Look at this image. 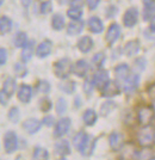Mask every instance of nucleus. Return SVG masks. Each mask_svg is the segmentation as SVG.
I'll list each match as a JSON object with an SVG mask.
<instances>
[{"label": "nucleus", "instance_id": "nucleus-1", "mask_svg": "<svg viewBox=\"0 0 155 160\" xmlns=\"http://www.w3.org/2000/svg\"><path fill=\"white\" fill-rule=\"evenodd\" d=\"M136 140L141 148H152L155 145V128L148 126H142L136 134Z\"/></svg>", "mask_w": 155, "mask_h": 160}, {"label": "nucleus", "instance_id": "nucleus-2", "mask_svg": "<svg viewBox=\"0 0 155 160\" xmlns=\"http://www.w3.org/2000/svg\"><path fill=\"white\" fill-rule=\"evenodd\" d=\"M54 73L60 79H67L72 73V62L67 58L60 59L54 63Z\"/></svg>", "mask_w": 155, "mask_h": 160}, {"label": "nucleus", "instance_id": "nucleus-3", "mask_svg": "<svg viewBox=\"0 0 155 160\" xmlns=\"http://www.w3.org/2000/svg\"><path fill=\"white\" fill-rule=\"evenodd\" d=\"M4 147L6 153L11 154L17 151V148L19 147V141L17 138V134L13 130H8L5 136H4Z\"/></svg>", "mask_w": 155, "mask_h": 160}, {"label": "nucleus", "instance_id": "nucleus-4", "mask_svg": "<svg viewBox=\"0 0 155 160\" xmlns=\"http://www.w3.org/2000/svg\"><path fill=\"white\" fill-rule=\"evenodd\" d=\"M72 126V121L69 117H62L55 123L54 128V136L56 139L63 138L69 132V128Z\"/></svg>", "mask_w": 155, "mask_h": 160}, {"label": "nucleus", "instance_id": "nucleus-5", "mask_svg": "<svg viewBox=\"0 0 155 160\" xmlns=\"http://www.w3.org/2000/svg\"><path fill=\"white\" fill-rule=\"evenodd\" d=\"M154 109L152 107H141L137 110V121L141 126H148L153 121V116H154Z\"/></svg>", "mask_w": 155, "mask_h": 160}, {"label": "nucleus", "instance_id": "nucleus-6", "mask_svg": "<svg viewBox=\"0 0 155 160\" xmlns=\"http://www.w3.org/2000/svg\"><path fill=\"white\" fill-rule=\"evenodd\" d=\"M140 85V74L130 73L127 79L123 81V90L127 94H133Z\"/></svg>", "mask_w": 155, "mask_h": 160}, {"label": "nucleus", "instance_id": "nucleus-7", "mask_svg": "<svg viewBox=\"0 0 155 160\" xmlns=\"http://www.w3.org/2000/svg\"><path fill=\"white\" fill-rule=\"evenodd\" d=\"M101 96L105 98H114L121 93V86L117 80H109L108 84L100 90Z\"/></svg>", "mask_w": 155, "mask_h": 160}, {"label": "nucleus", "instance_id": "nucleus-8", "mask_svg": "<svg viewBox=\"0 0 155 160\" xmlns=\"http://www.w3.org/2000/svg\"><path fill=\"white\" fill-rule=\"evenodd\" d=\"M138 20V10L136 7H130L123 16V24L127 28H134Z\"/></svg>", "mask_w": 155, "mask_h": 160}, {"label": "nucleus", "instance_id": "nucleus-9", "mask_svg": "<svg viewBox=\"0 0 155 160\" xmlns=\"http://www.w3.org/2000/svg\"><path fill=\"white\" fill-rule=\"evenodd\" d=\"M109 145L114 152H119L124 147V136L118 132H114L109 136Z\"/></svg>", "mask_w": 155, "mask_h": 160}, {"label": "nucleus", "instance_id": "nucleus-10", "mask_svg": "<svg viewBox=\"0 0 155 160\" xmlns=\"http://www.w3.org/2000/svg\"><path fill=\"white\" fill-rule=\"evenodd\" d=\"M122 29L117 23H112L108 29V32L105 35V40L108 42L109 46L115 44V42H117V40L121 37Z\"/></svg>", "mask_w": 155, "mask_h": 160}, {"label": "nucleus", "instance_id": "nucleus-11", "mask_svg": "<svg viewBox=\"0 0 155 160\" xmlns=\"http://www.w3.org/2000/svg\"><path fill=\"white\" fill-rule=\"evenodd\" d=\"M92 80H93V82H94V87H97L98 90H101L103 87L108 84L109 80H110L109 72L108 71H105V69L99 68V69L94 73Z\"/></svg>", "mask_w": 155, "mask_h": 160}, {"label": "nucleus", "instance_id": "nucleus-12", "mask_svg": "<svg viewBox=\"0 0 155 160\" xmlns=\"http://www.w3.org/2000/svg\"><path fill=\"white\" fill-rule=\"evenodd\" d=\"M17 97L24 104L30 103V100L32 98V87L30 86V85H27V84H22L19 88H18Z\"/></svg>", "mask_w": 155, "mask_h": 160}, {"label": "nucleus", "instance_id": "nucleus-13", "mask_svg": "<svg viewBox=\"0 0 155 160\" xmlns=\"http://www.w3.org/2000/svg\"><path fill=\"white\" fill-rule=\"evenodd\" d=\"M54 147L55 153L57 154V155H60V157H62V158H65V157H67V155L72 153L70 143H69V141L65 140V139H61V140L57 141Z\"/></svg>", "mask_w": 155, "mask_h": 160}, {"label": "nucleus", "instance_id": "nucleus-14", "mask_svg": "<svg viewBox=\"0 0 155 160\" xmlns=\"http://www.w3.org/2000/svg\"><path fill=\"white\" fill-rule=\"evenodd\" d=\"M88 69H90V65L86 60H78L74 65H72V72L79 78L86 77V74L88 73Z\"/></svg>", "mask_w": 155, "mask_h": 160}, {"label": "nucleus", "instance_id": "nucleus-15", "mask_svg": "<svg viewBox=\"0 0 155 160\" xmlns=\"http://www.w3.org/2000/svg\"><path fill=\"white\" fill-rule=\"evenodd\" d=\"M51 49H53V43L51 41L46 40L43 42H41L40 44L36 48V55L40 58V59H44L50 55L51 53Z\"/></svg>", "mask_w": 155, "mask_h": 160}, {"label": "nucleus", "instance_id": "nucleus-16", "mask_svg": "<svg viewBox=\"0 0 155 160\" xmlns=\"http://www.w3.org/2000/svg\"><path fill=\"white\" fill-rule=\"evenodd\" d=\"M42 122L38 121L37 118H27L23 122V128L27 134H36L37 132H40Z\"/></svg>", "mask_w": 155, "mask_h": 160}, {"label": "nucleus", "instance_id": "nucleus-17", "mask_svg": "<svg viewBox=\"0 0 155 160\" xmlns=\"http://www.w3.org/2000/svg\"><path fill=\"white\" fill-rule=\"evenodd\" d=\"M140 49H141V43H140V41L133 40V41H129L128 43L124 46L123 52H124V54H125L127 56L131 58V56H135L136 54L140 52Z\"/></svg>", "mask_w": 155, "mask_h": 160}, {"label": "nucleus", "instance_id": "nucleus-18", "mask_svg": "<svg viewBox=\"0 0 155 160\" xmlns=\"http://www.w3.org/2000/svg\"><path fill=\"white\" fill-rule=\"evenodd\" d=\"M95 143H97V139L93 138V136H91V135H88V139H87V141H86V143H85L84 147L79 151L81 153V155H82V157H86V158L91 157L92 153L94 152Z\"/></svg>", "mask_w": 155, "mask_h": 160}, {"label": "nucleus", "instance_id": "nucleus-19", "mask_svg": "<svg viewBox=\"0 0 155 160\" xmlns=\"http://www.w3.org/2000/svg\"><path fill=\"white\" fill-rule=\"evenodd\" d=\"M130 72V67L127 63H119L115 67V75L116 79L118 81H124L129 77Z\"/></svg>", "mask_w": 155, "mask_h": 160}, {"label": "nucleus", "instance_id": "nucleus-20", "mask_svg": "<svg viewBox=\"0 0 155 160\" xmlns=\"http://www.w3.org/2000/svg\"><path fill=\"white\" fill-rule=\"evenodd\" d=\"M88 29H90V31L93 33H100L104 31V24H103V22L99 17H90V19H88Z\"/></svg>", "mask_w": 155, "mask_h": 160}, {"label": "nucleus", "instance_id": "nucleus-21", "mask_svg": "<svg viewBox=\"0 0 155 160\" xmlns=\"http://www.w3.org/2000/svg\"><path fill=\"white\" fill-rule=\"evenodd\" d=\"M76 46H78V49L80 50L81 53L87 54L93 48V40L90 36H82L80 40L78 41V44Z\"/></svg>", "mask_w": 155, "mask_h": 160}, {"label": "nucleus", "instance_id": "nucleus-22", "mask_svg": "<svg viewBox=\"0 0 155 160\" xmlns=\"http://www.w3.org/2000/svg\"><path fill=\"white\" fill-rule=\"evenodd\" d=\"M34 47H35V41H27V43L23 47L22 54H20V58L22 61L24 63H27L31 60L32 55H34Z\"/></svg>", "mask_w": 155, "mask_h": 160}, {"label": "nucleus", "instance_id": "nucleus-23", "mask_svg": "<svg viewBox=\"0 0 155 160\" xmlns=\"http://www.w3.org/2000/svg\"><path fill=\"white\" fill-rule=\"evenodd\" d=\"M84 27H85V23L82 20H72L67 27V33L69 36H76L84 30Z\"/></svg>", "mask_w": 155, "mask_h": 160}, {"label": "nucleus", "instance_id": "nucleus-24", "mask_svg": "<svg viewBox=\"0 0 155 160\" xmlns=\"http://www.w3.org/2000/svg\"><path fill=\"white\" fill-rule=\"evenodd\" d=\"M97 120H98V116H97V112L93 109H87L82 115V121L87 127L94 126L97 123Z\"/></svg>", "mask_w": 155, "mask_h": 160}, {"label": "nucleus", "instance_id": "nucleus-25", "mask_svg": "<svg viewBox=\"0 0 155 160\" xmlns=\"http://www.w3.org/2000/svg\"><path fill=\"white\" fill-rule=\"evenodd\" d=\"M59 88H60L62 92H65L66 94H72L75 92L76 84H75V81H73V80L62 79V81L59 84Z\"/></svg>", "mask_w": 155, "mask_h": 160}, {"label": "nucleus", "instance_id": "nucleus-26", "mask_svg": "<svg viewBox=\"0 0 155 160\" xmlns=\"http://www.w3.org/2000/svg\"><path fill=\"white\" fill-rule=\"evenodd\" d=\"M87 139H88L87 133H85V132H79L78 134H75L74 139H73V145H74V147L78 151H80L81 148L84 147V145L86 143Z\"/></svg>", "mask_w": 155, "mask_h": 160}, {"label": "nucleus", "instance_id": "nucleus-27", "mask_svg": "<svg viewBox=\"0 0 155 160\" xmlns=\"http://www.w3.org/2000/svg\"><path fill=\"white\" fill-rule=\"evenodd\" d=\"M66 25V22H65V17L61 13H55L51 18V27L56 31H61Z\"/></svg>", "mask_w": 155, "mask_h": 160}, {"label": "nucleus", "instance_id": "nucleus-28", "mask_svg": "<svg viewBox=\"0 0 155 160\" xmlns=\"http://www.w3.org/2000/svg\"><path fill=\"white\" fill-rule=\"evenodd\" d=\"M2 91H4L8 97H11V96L14 93V91H16V80H14L13 78H11V77H8V78L4 81V84H2Z\"/></svg>", "mask_w": 155, "mask_h": 160}, {"label": "nucleus", "instance_id": "nucleus-29", "mask_svg": "<svg viewBox=\"0 0 155 160\" xmlns=\"http://www.w3.org/2000/svg\"><path fill=\"white\" fill-rule=\"evenodd\" d=\"M116 109V103L114 100H106L101 104L100 107V116L103 117H108L110 113Z\"/></svg>", "mask_w": 155, "mask_h": 160}, {"label": "nucleus", "instance_id": "nucleus-30", "mask_svg": "<svg viewBox=\"0 0 155 160\" xmlns=\"http://www.w3.org/2000/svg\"><path fill=\"white\" fill-rule=\"evenodd\" d=\"M27 35L23 31H18L13 37V44L17 48H23L27 43Z\"/></svg>", "mask_w": 155, "mask_h": 160}, {"label": "nucleus", "instance_id": "nucleus-31", "mask_svg": "<svg viewBox=\"0 0 155 160\" xmlns=\"http://www.w3.org/2000/svg\"><path fill=\"white\" fill-rule=\"evenodd\" d=\"M12 30V20L6 16L0 17V32L8 33Z\"/></svg>", "mask_w": 155, "mask_h": 160}, {"label": "nucleus", "instance_id": "nucleus-32", "mask_svg": "<svg viewBox=\"0 0 155 160\" xmlns=\"http://www.w3.org/2000/svg\"><path fill=\"white\" fill-rule=\"evenodd\" d=\"M13 71H14V74L18 78H24V77H27V68L23 61H19V62H16L14 63Z\"/></svg>", "mask_w": 155, "mask_h": 160}, {"label": "nucleus", "instance_id": "nucleus-33", "mask_svg": "<svg viewBox=\"0 0 155 160\" xmlns=\"http://www.w3.org/2000/svg\"><path fill=\"white\" fill-rule=\"evenodd\" d=\"M32 159H37V160H47L49 159V152H48L46 148L43 147L37 146L34 149V153H32Z\"/></svg>", "mask_w": 155, "mask_h": 160}, {"label": "nucleus", "instance_id": "nucleus-34", "mask_svg": "<svg viewBox=\"0 0 155 160\" xmlns=\"http://www.w3.org/2000/svg\"><path fill=\"white\" fill-rule=\"evenodd\" d=\"M105 60H106V56H105V54L104 53H97L93 55V58H92V65L95 67V68H101V67L104 66V63H105Z\"/></svg>", "mask_w": 155, "mask_h": 160}, {"label": "nucleus", "instance_id": "nucleus-35", "mask_svg": "<svg viewBox=\"0 0 155 160\" xmlns=\"http://www.w3.org/2000/svg\"><path fill=\"white\" fill-rule=\"evenodd\" d=\"M155 14V1L152 2V4H148V5H144V8H143V19L144 20H150V18Z\"/></svg>", "mask_w": 155, "mask_h": 160}, {"label": "nucleus", "instance_id": "nucleus-36", "mask_svg": "<svg viewBox=\"0 0 155 160\" xmlns=\"http://www.w3.org/2000/svg\"><path fill=\"white\" fill-rule=\"evenodd\" d=\"M38 107H40L41 111H43V112H49V111L51 110V108H53V103H51V100L49 99L48 97H43V98H41L40 102H38Z\"/></svg>", "mask_w": 155, "mask_h": 160}, {"label": "nucleus", "instance_id": "nucleus-37", "mask_svg": "<svg viewBox=\"0 0 155 160\" xmlns=\"http://www.w3.org/2000/svg\"><path fill=\"white\" fill-rule=\"evenodd\" d=\"M36 88H37V91L41 92V93L43 94H48L50 92V82L47 81V80H40L38 82H37V85H36Z\"/></svg>", "mask_w": 155, "mask_h": 160}, {"label": "nucleus", "instance_id": "nucleus-38", "mask_svg": "<svg viewBox=\"0 0 155 160\" xmlns=\"http://www.w3.org/2000/svg\"><path fill=\"white\" fill-rule=\"evenodd\" d=\"M8 120L11 121L12 123H18L19 122V118H20V111L19 109L17 107H13L10 109V111H8Z\"/></svg>", "mask_w": 155, "mask_h": 160}, {"label": "nucleus", "instance_id": "nucleus-39", "mask_svg": "<svg viewBox=\"0 0 155 160\" xmlns=\"http://www.w3.org/2000/svg\"><path fill=\"white\" fill-rule=\"evenodd\" d=\"M146 66H147V61L144 58H138L136 59L135 62H134V69L136 71V73H141L146 69Z\"/></svg>", "mask_w": 155, "mask_h": 160}, {"label": "nucleus", "instance_id": "nucleus-40", "mask_svg": "<svg viewBox=\"0 0 155 160\" xmlns=\"http://www.w3.org/2000/svg\"><path fill=\"white\" fill-rule=\"evenodd\" d=\"M67 16L72 20H78L82 17V10L81 8H75V7H70L67 11Z\"/></svg>", "mask_w": 155, "mask_h": 160}, {"label": "nucleus", "instance_id": "nucleus-41", "mask_svg": "<svg viewBox=\"0 0 155 160\" xmlns=\"http://www.w3.org/2000/svg\"><path fill=\"white\" fill-rule=\"evenodd\" d=\"M40 11L42 14H49L53 12V4L50 0H47V1H43L41 2L40 5Z\"/></svg>", "mask_w": 155, "mask_h": 160}, {"label": "nucleus", "instance_id": "nucleus-42", "mask_svg": "<svg viewBox=\"0 0 155 160\" xmlns=\"http://www.w3.org/2000/svg\"><path fill=\"white\" fill-rule=\"evenodd\" d=\"M67 111V102L65 98H59L56 102V113L59 115H63Z\"/></svg>", "mask_w": 155, "mask_h": 160}, {"label": "nucleus", "instance_id": "nucleus-43", "mask_svg": "<svg viewBox=\"0 0 155 160\" xmlns=\"http://www.w3.org/2000/svg\"><path fill=\"white\" fill-rule=\"evenodd\" d=\"M93 88H94V82H93V80L92 79H86L85 80V82H84V91H85V93H92V91H93Z\"/></svg>", "mask_w": 155, "mask_h": 160}, {"label": "nucleus", "instance_id": "nucleus-44", "mask_svg": "<svg viewBox=\"0 0 155 160\" xmlns=\"http://www.w3.org/2000/svg\"><path fill=\"white\" fill-rule=\"evenodd\" d=\"M117 12H118V8L116 6H114V5H110L106 8V17L108 18H114V17H116Z\"/></svg>", "mask_w": 155, "mask_h": 160}, {"label": "nucleus", "instance_id": "nucleus-45", "mask_svg": "<svg viewBox=\"0 0 155 160\" xmlns=\"http://www.w3.org/2000/svg\"><path fill=\"white\" fill-rule=\"evenodd\" d=\"M42 123H43L44 126H47V127H53V126L55 124L54 116H51V115H48V116H46V117L43 118V121H42Z\"/></svg>", "mask_w": 155, "mask_h": 160}, {"label": "nucleus", "instance_id": "nucleus-46", "mask_svg": "<svg viewBox=\"0 0 155 160\" xmlns=\"http://www.w3.org/2000/svg\"><path fill=\"white\" fill-rule=\"evenodd\" d=\"M7 61V50L5 48H0V66L5 65Z\"/></svg>", "mask_w": 155, "mask_h": 160}, {"label": "nucleus", "instance_id": "nucleus-47", "mask_svg": "<svg viewBox=\"0 0 155 160\" xmlns=\"http://www.w3.org/2000/svg\"><path fill=\"white\" fill-rule=\"evenodd\" d=\"M86 4L90 10H95L98 5L100 4V0H86Z\"/></svg>", "mask_w": 155, "mask_h": 160}, {"label": "nucleus", "instance_id": "nucleus-48", "mask_svg": "<svg viewBox=\"0 0 155 160\" xmlns=\"http://www.w3.org/2000/svg\"><path fill=\"white\" fill-rule=\"evenodd\" d=\"M69 4H70V7H75V8H82L84 6V0H70L69 1Z\"/></svg>", "mask_w": 155, "mask_h": 160}, {"label": "nucleus", "instance_id": "nucleus-49", "mask_svg": "<svg viewBox=\"0 0 155 160\" xmlns=\"http://www.w3.org/2000/svg\"><path fill=\"white\" fill-rule=\"evenodd\" d=\"M8 96H7L4 91L2 92H0V104H2V105H6L7 103H8Z\"/></svg>", "mask_w": 155, "mask_h": 160}, {"label": "nucleus", "instance_id": "nucleus-50", "mask_svg": "<svg viewBox=\"0 0 155 160\" xmlns=\"http://www.w3.org/2000/svg\"><path fill=\"white\" fill-rule=\"evenodd\" d=\"M147 91H148V94H149V97L152 98V100L155 99V84H153L152 86H149Z\"/></svg>", "mask_w": 155, "mask_h": 160}, {"label": "nucleus", "instance_id": "nucleus-51", "mask_svg": "<svg viewBox=\"0 0 155 160\" xmlns=\"http://www.w3.org/2000/svg\"><path fill=\"white\" fill-rule=\"evenodd\" d=\"M149 30L155 31V14L150 18V25H149Z\"/></svg>", "mask_w": 155, "mask_h": 160}, {"label": "nucleus", "instance_id": "nucleus-52", "mask_svg": "<svg viewBox=\"0 0 155 160\" xmlns=\"http://www.w3.org/2000/svg\"><path fill=\"white\" fill-rule=\"evenodd\" d=\"M20 2L24 7H29L31 5V0H20Z\"/></svg>", "mask_w": 155, "mask_h": 160}, {"label": "nucleus", "instance_id": "nucleus-53", "mask_svg": "<svg viewBox=\"0 0 155 160\" xmlns=\"http://www.w3.org/2000/svg\"><path fill=\"white\" fill-rule=\"evenodd\" d=\"M74 104H76V105H75V107H76V108H78V107H80V97H76V98H75Z\"/></svg>", "mask_w": 155, "mask_h": 160}, {"label": "nucleus", "instance_id": "nucleus-54", "mask_svg": "<svg viewBox=\"0 0 155 160\" xmlns=\"http://www.w3.org/2000/svg\"><path fill=\"white\" fill-rule=\"evenodd\" d=\"M143 1V4L144 5H148V4H152V2H154L155 0H142Z\"/></svg>", "mask_w": 155, "mask_h": 160}, {"label": "nucleus", "instance_id": "nucleus-55", "mask_svg": "<svg viewBox=\"0 0 155 160\" xmlns=\"http://www.w3.org/2000/svg\"><path fill=\"white\" fill-rule=\"evenodd\" d=\"M152 108L154 109V111H155V99H153V102H152Z\"/></svg>", "mask_w": 155, "mask_h": 160}, {"label": "nucleus", "instance_id": "nucleus-56", "mask_svg": "<svg viewBox=\"0 0 155 160\" xmlns=\"http://www.w3.org/2000/svg\"><path fill=\"white\" fill-rule=\"evenodd\" d=\"M153 123H154V126H155V112H154V116H153V121H152Z\"/></svg>", "mask_w": 155, "mask_h": 160}, {"label": "nucleus", "instance_id": "nucleus-57", "mask_svg": "<svg viewBox=\"0 0 155 160\" xmlns=\"http://www.w3.org/2000/svg\"><path fill=\"white\" fill-rule=\"evenodd\" d=\"M2 2H4V0H0V6L2 5Z\"/></svg>", "mask_w": 155, "mask_h": 160}]
</instances>
